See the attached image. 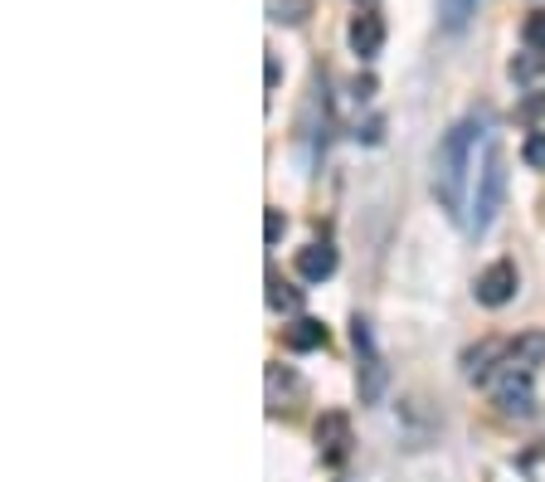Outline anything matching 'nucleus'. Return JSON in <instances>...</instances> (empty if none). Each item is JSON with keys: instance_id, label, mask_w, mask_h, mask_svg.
<instances>
[{"instance_id": "obj_5", "label": "nucleus", "mask_w": 545, "mask_h": 482, "mask_svg": "<svg viewBox=\"0 0 545 482\" xmlns=\"http://www.w3.org/2000/svg\"><path fill=\"white\" fill-rule=\"evenodd\" d=\"M497 366H511V341L507 336H482L477 346L463 351V375H468L473 385L477 380H492Z\"/></svg>"}, {"instance_id": "obj_14", "label": "nucleus", "mask_w": 545, "mask_h": 482, "mask_svg": "<svg viewBox=\"0 0 545 482\" xmlns=\"http://www.w3.org/2000/svg\"><path fill=\"white\" fill-rule=\"evenodd\" d=\"M521 39H526V49H545V10L526 15V25H521Z\"/></svg>"}, {"instance_id": "obj_17", "label": "nucleus", "mask_w": 545, "mask_h": 482, "mask_svg": "<svg viewBox=\"0 0 545 482\" xmlns=\"http://www.w3.org/2000/svg\"><path fill=\"white\" fill-rule=\"evenodd\" d=\"M516 112H521L526 122H536V117L545 112V93H531V98H521V108H516Z\"/></svg>"}, {"instance_id": "obj_6", "label": "nucleus", "mask_w": 545, "mask_h": 482, "mask_svg": "<svg viewBox=\"0 0 545 482\" xmlns=\"http://www.w3.org/2000/svg\"><path fill=\"white\" fill-rule=\"evenodd\" d=\"M312 439H317L322 463H341V458H346V448H351V419H346L341 409H327V414L317 419Z\"/></svg>"}, {"instance_id": "obj_12", "label": "nucleus", "mask_w": 545, "mask_h": 482, "mask_svg": "<svg viewBox=\"0 0 545 482\" xmlns=\"http://www.w3.org/2000/svg\"><path fill=\"white\" fill-rule=\"evenodd\" d=\"M268 307H273V312H297V307H302V293H297L292 283H283L278 273H268Z\"/></svg>"}, {"instance_id": "obj_2", "label": "nucleus", "mask_w": 545, "mask_h": 482, "mask_svg": "<svg viewBox=\"0 0 545 482\" xmlns=\"http://www.w3.org/2000/svg\"><path fill=\"white\" fill-rule=\"evenodd\" d=\"M502 200H507V161H502V151H492L487 171L477 176V186H473V200H468L463 229H468V234H487L492 220H497V210H502Z\"/></svg>"}, {"instance_id": "obj_8", "label": "nucleus", "mask_w": 545, "mask_h": 482, "mask_svg": "<svg viewBox=\"0 0 545 482\" xmlns=\"http://www.w3.org/2000/svg\"><path fill=\"white\" fill-rule=\"evenodd\" d=\"M297 273H302L307 283H327L331 273H336V249H331V244H307V249L297 254Z\"/></svg>"}, {"instance_id": "obj_16", "label": "nucleus", "mask_w": 545, "mask_h": 482, "mask_svg": "<svg viewBox=\"0 0 545 482\" xmlns=\"http://www.w3.org/2000/svg\"><path fill=\"white\" fill-rule=\"evenodd\" d=\"M283 229H288L283 210H268V220H263V239H268V244H278V239H283Z\"/></svg>"}, {"instance_id": "obj_7", "label": "nucleus", "mask_w": 545, "mask_h": 482, "mask_svg": "<svg viewBox=\"0 0 545 482\" xmlns=\"http://www.w3.org/2000/svg\"><path fill=\"white\" fill-rule=\"evenodd\" d=\"M346 39H351L356 59H365V64H370V59H375V54L385 49V20L365 10V15H356V20H351V30H346Z\"/></svg>"}, {"instance_id": "obj_10", "label": "nucleus", "mask_w": 545, "mask_h": 482, "mask_svg": "<svg viewBox=\"0 0 545 482\" xmlns=\"http://www.w3.org/2000/svg\"><path fill=\"white\" fill-rule=\"evenodd\" d=\"M545 361V332H521L511 341V366H526V371H536Z\"/></svg>"}, {"instance_id": "obj_1", "label": "nucleus", "mask_w": 545, "mask_h": 482, "mask_svg": "<svg viewBox=\"0 0 545 482\" xmlns=\"http://www.w3.org/2000/svg\"><path fill=\"white\" fill-rule=\"evenodd\" d=\"M492 151H497V137H492V122H487V117H463V122L443 137V147H438V156H434V195L453 220L468 215L473 186H477V176L487 171Z\"/></svg>"}, {"instance_id": "obj_13", "label": "nucleus", "mask_w": 545, "mask_h": 482, "mask_svg": "<svg viewBox=\"0 0 545 482\" xmlns=\"http://www.w3.org/2000/svg\"><path fill=\"white\" fill-rule=\"evenodd\" d=\"M521 161H526L531 171H545V132H531V137L521 142Z\"/></svg>"}, {"instance_id": "obj_15", "label": "nucleus", "mask_w": 545, "mask_h": 482, "mask_svg": "<svg viewBox=\"0 0 545 482\" xmlns=\"http://www.w3.org/2000/svg\"><path fill=\"white\" fill-rule=\"evenodd\" d=\"M536 74H541V59H536V54H521V59H511V78H516V83H531Z\"/></svg>"}, {"instance_id": "obj_11", "label": "nucleus", "mask_w": 545, "mask_h": 482, "mask_svg": "<svg viewBox=\"0 0 545 482\" xmlns=\"http://www.w3.org/2000/svg\"><path fill=\"white\" fill-rule=\"evenodd\" d=\"M438 15H443V30H468L477 15V0H438Z\"/></svg>"}, {"instance_id": "obj_3", "label": "nucleus", "mask_w": 545, "mask_h": 482, "mask_svg": "<svg viewBox=\"0 0 545 482\" xmlns=\"http://www.w3.org/2000/svg\"><path fill=\"white\" fill-rule=\"evenodd\" d=\"M487 385H492V405L507 419H531L536 414V380H531L526 366H502Z\"/></svg>"}, {"instance_id": "obj_4", "label": "nucleus", "mask_w": 545, "mask_h": 482, "mask_svg": "<svg viewBox=\"0 0 545 482\" xmlns=\"http://www.w3.org/2000/svg\"><path fill=\"white\" fill-rule=\"evenodd\" d=\"M516 288H521V273H516V263L511 259H497L487 263L482 273H477V302L482 307H507L511 297H516Z\"/></svg>"}, {"instance_id": "obj_9", "label": "nucleus", "mask_w": 545, "mask_h": 482, "mask_svg": "<svg viewBox=\"0 0 545 482\" xmlns=\"http://www.w3.org/2000/svg\"><path fill=\"white\" fill-rule=\"evenodd\" d=\"M283 346L288 351H317V346H327V327L317 317H297L288 332H283Z\"/></svg>"}]
</instances>
